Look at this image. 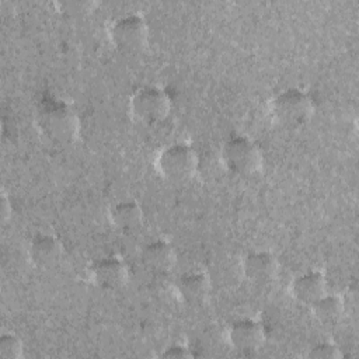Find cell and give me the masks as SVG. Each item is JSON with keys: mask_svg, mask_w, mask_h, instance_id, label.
<instances>
[{"mask_svg": "<svg viewBox=\"0 0 359 359\" xmlns=\"http://www.w3.org/2000/svg\"><path fill=\"white\" fill-rule=\"evenodd\" d=\"M24 353V345L18 335L6 332L0 337V358L1 359H20Z\"/></svg>", "mask_w": 359, "mask_h": 359, "instance_id": "16", "label": "cell"}, {"mask_svg": "<svg viewBox=\"0 0 359 359\" xmlns=\"http://www.w3.org/2000/svg\"><path fill=\"white\" fill-rule=\"evenodd\" d=\"M109 220L116 230L132 233L142 227L144 215L142 206L136 201H121L111 208Z\"/></svg>", "mask_w": 359, "mask_h": 359, "instance_id": "14", "label": "cell"}, {"mask_svg": "<svg viewBox=\"0 0 359 359\" xmlns=\"http://www.w3.org/2000/svg\"><path fill=\"white\" fill-rule=\"evenodd\" d=\"M177 292L187 303H202L209 296L210 279L202 271H187L177 279Z\"/></svg>", "mask_w": 359, "mask_h": 359, "instance_id": "12", "label": "cell"}, {"mask_svg": "<svg viewBox=\"0 0 359 359\" xmlns=\"http://www.w3.org/2000/svg\"><path fill=\"white\" fill-rule=\"evenodd\" d=\"M199 158L194 147L187 143H172L164 147L157 157V170L171 181H185L194 177Z\"/></svg>", "mask_w": 359, "mask_h": 359, "instance_id": "5", "label": "cell"}, {"mask_svg": "<svg viewBox=\"0 0 359 359\" xmlns=\"http://www.w3.org/2000/svg\"><path fill=\"white\" fill-rule=\"evenodd\" d=\"M327 292H328L327 278L318 269L306 271L297 275L292 282V294L299 303L306 306H311Z\"/></svg>", "mask_w": 359, "mask_h": 359, "instance_id": "11", "label": "cell"}, {"mask_svg": "<svg viewBox=\"0 0 359 359\" xmlns=\"http://www.w3.org/2000/svg\"><path fill=\"white\" fill-rule=\"evenodd\" d=\"M111 39L122 52H142L149 43V25L139 14L122 15L111 27Z\"/></svg>", "mask_w": 359, "mask_h": 359, "instance_id": "6", "label": "cell"}, {"mask_svg": "<svg viewBox=\"0 0 359 359\" xmlns=\"http://www.w3.org/2000/svg\"><path fill=\"white\" fill-rule=\"evenodd\" d=\"M279 264L269 251H251L243 259L244 276L258 285L273 280L278 275Z\"/></svg>", "mask_w": 359, "mask_h": 359, "instance_id": "9", "label": "cell"}, {"mask_svg": "<svg viewBox=\"0 0 359 359\" xmlns=\"http://www.w3.org/2000/svg\"><path fill=\"white\" fill-rule=\"evenodd\" d=\"M233 349L243 355L257 352L265 341L264 325L254 318H240L234 321L227 332Z\"/></svg>", "mask_w": 359, "mask_h": 359, "instance_id": "7", "label": "cell"}, {"mask_svg": "<svg viewBox=\"0 0 359 359\" xmlns=\"http://www.w3.org/2000/svg\"><path fill=\"white\" fill-rule=\"evenodd\" d=\"M171 109L170 95L158 86H143L130 98V112L142 123L163 122Z\"/></svg>", "mask_w": 359, "mask_h": 359, "instance_id": "3", "label": "cell"}, {"mask_svg": "<svg viewBox=\"0 0 359 359\" xmlns=\"http://www.w3.org/2000/svg\"><path fill=\"white\" fill-rule=\"evenodd\" d=\"M222 158L226 167L238 175H252L262 167V153L247 136H231L226 140Z\"/></svg>", "mask_w": 359, "mask_h": 359, "instance_id": "4", "label": "cell"}, {"mask_svg": "<svg viewBox=\"0 0 359 359\" xmlns=\"http://www.w3.org/2000/svg\"><path fill=\"white\" fill-rule=\"evenodd\" d=\"M307 356L311 359H341L344 353L335 344L325 341L313 345Z\"/></svg>", "mask_w": 359, "mask_h": 359, "instance_id": "17", "label": "cell"}, {"mask_svg": "<svg viewBox=\"0 0 359 359\" xmlns=\"http://www.w3.org/2000/svg\"><path fill=\"white\" fill-rule=\"evenodd\" d=\"M311 311L314 317L324 324H334L341 320L345 313V303L339 294L325 293L311 306Z\"/></svg>", "mask_w": 359, "mask_h": 359, "instance_id": "15", "label": "cell"}, {"mask_svg": "<svg viewBox=\"0 0 359 359\" xmlns=\"http://www.w3.org/2000/svg\"><path fill=\"white\" fill-rule=\"evenodd\" d=\"M56 7L65 14H83L87 11H93L97 7V3L86 0H65L56 3Z\"/></svg>", "mask_w": 359, "mask_h": 359, "instance_id": "18", "label": "cell"}, {"mask_svg": "<svg viewBox=\"0 0 359 359\" xmlns=\"http://www.w3.org/2000/svg\"><path fill=\"white\" fill-rule=\"evenodd\" d=\"M0 217L3 223H6L11 217V202L4 191L1 192V198H0Z\"/></svg>", "mask_w": 359, "mask_h": 359, "instance_id": "20", "label": "cell"}, {"mask_svg": "<svg viewBox=\"0 0 359 359\" xmlns=\"http://www.w3.org/2000/svg\"><path fill=\"white\" fill-rule=\"evenodd\" d=\"M160 356H161V358L185 359V358H191L192 353H191V351H189L187 346H184V345H181V344H172V345L167 346V348L161 352Z\"/></svg>", "mask_w": 359, "mask_h": 359, "instance_id": "19", "label": "cell"}, {"mask_svg": "<svg viewBox=\"0 0 359 359\" xmlns=\"http://www.w3.org/2000/svg\"><path fill=\"white\" fill-rule=\"evenodd\" d=\"M272 114L283 126L302 128L314 115L311 97L300 88H287L272 100Z\"/></svg>", "mask_w": 359, "mask_h": 359, "instance_id": "2", "label": "cell"}, {"mask_svg": "<svg viewBox=\"0 0 359 359\" xmlns=\"http://www.w3.org/2000/svg\"><path fill=\"white\" fill-rule=\"evenodd\" d=\"M62 254V243L52 234L35 236L28 248V255L32 265L43 271L55 268L60 262Z\"/></svg>", "mask_w": 359, "mask_h": 359, "instance_id": "10", "label": "cell"}, {"mask_svg": "<svg viewBox=\"0 0 359 359\" xmlns=\"http://www.w3.org/2000/svg\"><path fill=\"white\" fill-rule=\"evenodd\" d=\"M142 261L149 269L161 273L172 269L177 261V254L168 241L154 240L143 247Z\"/></svg>", "mask_w": 359, "mask_h": 359, "instance_id": "13", "label": "cell"}, {"mask_svg": "<svg viewBox=\"0 0 359 359\" xmlns=\"http://www.w3.org/2000/svg\"><path fill=\"white\" fill-rule=\"evenodd\" d=\"M90 276L95 286L102 290H119L129 280L126 264L116 257H104L97 259L90 268Z\"/></svg>", "mask_w": 359, "mask_h": 359, "instance_id": "8", "label": "cell"}, {"mask_svg": "<svg viewBox=\"0 0 359 359\" xmlns=\"http://www.w3.org/2000/svg\"><path fill=\"white\" fill-rule=\"evenodd\" d=\"M36 123L49 140L60 144L74 142L80 133V119L77 114L63 101L43 104L38 111Z\"/></svg>", "mask_w": 359, "mask_h": 359, "instance_id": "1", "label": "cell"}]
</instances>
